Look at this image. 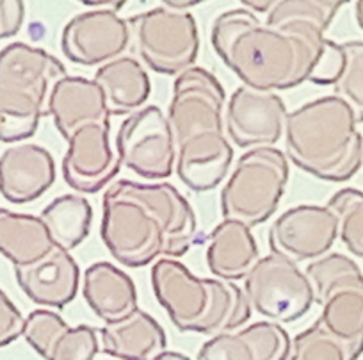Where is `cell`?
I'll use <instances>...</instances> for the list:
<instances>
[{
	"label": "cell",
	"mask_w": 363,
	"mask_h": 360,
	"mask_svg": "<svg viewBox=\"0 0 363 360\" xmlns=\"http://www.w3.org/2000/svg\"><path fill=\"white\" fill-rule=\"evenodd\" d=\"M55 182V163L47 148L18 143L0 156V195L16 205L43 197Z\"/></svg>",
	"instance_id": "2e32d148"
},
{
	"label": "cell",
	"mask_w": 363,
	"mask_h": 360,
	"mask_svg": "<svg viewBox=\"0 0 363 360\" xmlns=\"http://www.w3.org/2000/svg\"><path fill=\"white\" fill-rule=\"evenodd\" d=\"M342 6L344 2L338 0H278L267 13L265 23L274 27L289 23H312L328 31Z\"/></svg>",
	"instance_id": "83f0119b"
},
{
	"label": "cell",
	"mask_w": 363,
	"mask_h": 360,
	"mask_svg": "<svg viewBox=\"0 0 363 360\" xmlns=\"http://www.w3.org/2000/svg\"><path fill=\"white\" fill-rule=\"evenodd\" d=\"M200 2L196 0H191V2H164V6L169 9H174V11H184L187 8H193V6H198Z\"/></svg>",
	"instance_id": "e575fe53"
},
{
	"label": "cell",
	"mask_w": 363,
	"mask_h": 360,
	"mask_svg": "<svg viewBox=\"0 0 363 360\" xmlns=\"http://www.w3.org/2000/svg\"><path fill=\"white\" fill-rule=\"evenodd\" d=\"M289 360H354L347 344L331 335L319 320L292 339Z\"/></svg>",
	"instance_id": "f546056e"
},
{
	"label": "cell",
	"mask_w": 363,
	"mask_h": 360,
	"mask_svg": "<svg viewBox=\"0 0 363 360\" xmlns=\"http://www.w3.org/2000/svg\"><path fill=\"white\" fill-rule=\"evenodd\" d=\"M338 219V237L356 257L363 258V191L344 187L326 205Z\"/></svg>",
	"instance_id": "f1b7e54d"
},
{
	"label": "cell",
	"mask_w": 363,
	"mask_h": 360,
	"mask_svg": "<svg viewBox=\"0 0 363 360\" xmlns=\"http://www.w3.org/2000/svg\"><path fill=\"white\" fill-rule=\"evenodd\" d=\"M196 230V212L169 182L118 180L104 195L102 239L111 255L127 268L186 255Z\"/></svg>",
	"instance_id": "7a4b0ae2"
},
{
	"label": "cell",
	"mask_w": 363,
	"mask_h": 360,
	"mask_svg": "<svg viewBox=\"0 0 363 360\" xmlns=\"http://www.w3.org/2000/svg\"><path fill=\"white\" fill-rule=\"evenodd\" d=\"M82 295L93 314L106 324L120 323L139 310L134 280L106 261L95 262L86 269Z\"/></svg>",
	"instance_id": "ffe728a7"
},
{
	"label": "cell",
	"mask_w": 363,
	"mask_h": 360,
	"mask_svg": "<svg viewBox=\"0 0 363 360\" xmlns=\"http://www.w3.org/2000/svg\"><path fill=\"white\" fill-rule=\"evenodd\" d=\"M292 339L281 324L258 321L203 342L198 360H289Z\"/></svg>",
	"instance_id": "e0dca14e"
},
{
	"label": "cell",
	"mask_w": 363,
	"mask_h": 360,
	"mask_svg": "<svg viewBox=\"0 0 363 360\" xmlns=\"http://www.w3.org/2000/svg\"><path fill=\"white\" fill-rule=\"evenodd\" d=\"M16 282L40 307L62 309L75 300L80 284V269L69 251L54 248L40 262L27 268H15Z\"/></svg>",
	"instance_id": "ac0fdd59"
},
{
	"label": "cell",
	"mask_w": 363,
	"mask_h": 360,
	"mask_svg": "<svg viewBox=\"0 0 363 360\" xmlns=\"http://www.w3.org/2000/svg\"><path fill=\"white\" fill-rule=\"evenodd\" d=\"M26 18V4L22 0H0V40L16 36Z\"/></svg>",
	"instance_id": "d6a6232c"
},
{
	"label": "cell",
	"mask_w": 363,
	"mask_h": 360,
	"mask_svg": "<svg viewBox=\"0 0 363 360\" xmlns=\"http://www.w3.org/2000/svg\"><path fill=\"white\" fill-rule=\"evenodd\" d=\"M225 107V87L208 70L194 66L174 79L167 113L177 150L174 168L182 182L196 193L216 190L232 166Z\"/></svg>",
	"instance_id": "3957f363"
},
{
	"label": "cell",
	"mask_w": 363,
	"mask_h": 360,
	"mask_svg": "<svg viewBox=\"0 0 363 360\" xmlns=\"http://www.w3.org/2000/svg\"><path fill=\"white\" fill-rule=\"evenodd\" d=\"M157 300L180 332L219 335L239 330L251 307L235 282L196 277L177 258H160L152 268Z\"/></svg>",
	"instance_id": "5b68a950"
},
{
	"label": "cell",
	"mask_w": 363,
	"mask_h": 360,
	"mask_svg": "<svg viewBox=\"0 0 363 360\" xmlns=\"http://www.w3.org/2000/svg\"><path fill=\"white\" fill-rule=\"evenodd\" d=\"M344 68L333 84L335 97H340L352 109L358 124H363V41L342 43Z\"/></svg>",
	"instance_id": "4dcf8cb0"
},
{
	"label": "cell",
	"mask_w": 363,
	"mask_h": 360,
	"mask_svg": "<svg viewBox=\"0 0 363 360\" xmlns=\"http://www.w3.org/2000/svg\"><path fill=\"white\" fill-rule=\"evenodd\" d=\"M121 166L143 178L171 177L177 164L169 120L159 106H148L125 118L116 134Z\"/></svg>",
	"instance_id": "30bf717a"
},
{
	"label": "cell",
	"mask_w": 363,
	"mask_h": 360,
	"mask_svg": "<svg viewBox=\"0 0 363 360\" xmlns=\"http://www.w3.org/2000/svg\"><path fill=\"white\" fill-rule=\"evenodd\" d=\"M48 92L0 86V141L20 143L36 134L48 116Z\"/></svg>",
	"instance_id": "484cf974"
},
{
	"label": "cell",
	"mask_w": 363,
	"mask_h": 360,
	"mask_svg": "<svg viewBox=\"0 0 363 360\" xmlns=\"http://www.w3.org/2000/svg\"><path fill=\"white\" fill-rule=\"evenodd\" d=\"M86 4H89V6H102V2H86ZM104 6H114V4H111V2H106V4Z\"/></svg>",
	"instance_id": "74e56055"
},
{
	"label": "cell",
	"mask_w": 363,
	"mask_h": 360,
	"mask_svg": "<svg viewBox=\"0 0 363 360\" xmlns=\"http://www.w3.org/2000/svg\"><path fill=\"white\" fill-rule=\"evenodd\" d=\"M23 337L45 360H95L102 349L95 328L69 327L48 309H38L26 317Z\"/></svg>",
	"instance_id": "9a60e30c"
},
{
	"label": "cell",
	"mask_w": 363,
	"mask_h": 360,
	"mask_svg": "<svg viewBox=\"0 0 363 360\" xmlns=\"http://www.w3.org/2000/svg\"><path fill=\"white\" fill-rule=\"evenodd\" d=\"M121 163L111 148V124H89L73 132L62 159V177L79 193H99L120 173Z\"/></svg>",
	"instance_id": "5bb4252c"
},
{
	"label": "cell",
	"mask_w": 363,
	"mask_h": 360,
	"mask_svg": "<svg viewBox=\"0 0 363 360\" xmlns=\"http://www.w3.org/2000/svg\"><path fill=\"white\" fill-rule=\"evenodd\" d=\"M244 6H250V8L257 9V11H262V13H269L271 11L272 4L274 2H267V0H264V2H242Z\"/></svg>",
	"instance_id": "d590c367"
},
{
	"label": "cell",
	"mask_w": 363,
	"mask_h": 360,
	"mask_svg": "<svg viewBox=\"0 0 363 360\" xmlns=\"http://www.w3.org/2000/svg\"><path fill=\"white\" fill-rule=\"evenodd\" d=\"M54 248V241L40 216L0 207V255L11 261L15 268L36 264Z\"/></svg>",
	"instance_id": "d4e9b609"
},
{
	"label": "cell",
	"mask_w": 363,
	"mask_h": 360,
	"mask_svg": "<svg viewBox=\"0 0 363 360\" xmlns=\"http://www.w3.org/2000/svg\"><path fill=\"white\" fill-rule=\"evenodd\" d=\"M155 360H193V359H189V356L184 355V353H178V351H171V349H166V351L160 353V355L157 356Z\"/></svg>",
	"instance_id": "836d02e7"
},
{
	"label": "cell",
	"mask_w": 363,
	"mask_h": 360,
	"mask_svg": "<svg viewBox=\"0 0 363 360\" xmlns=\"http://www.w3.org/2000/svg\"><path fill=\"white\" fill-rule=\"evenodd\" d=\"M128 22L113 9H95L73 16L62 29L61 47L68 61L104 66L123 58L130 45Z\"/></svg>",
	"instance_id": "4fadbf2b"
},
{
	"label": "cell",
	"mask_w": 363,
	"mask_h": 360,
	"mask_svg": "<svg viewBox=\"0 0 363 360\" xmlns=\"http://www.w3.org/2000/svg\"><path fill=\"white\" fill-rule=\"evenodd\" d=\"M305 273L323 309L319 321L358 360L363 355V271L347 255L328 253L306 264Z\"/></svg>",
	"instance_id": "52a82bcc"
},
{
	"label": "cell",
	"mask_w": 363,
	"mask_h": 360,
	"mask_svg": "<svg viewBox=\"0 0 363 360\" xmlns=\"http://www.w3.org/2000/svg\"><path fill=\"white\" fill-rule=\"evenodd\" d=\"M287 114V106L277 93L239 86L225 109L226 134L239 148H271L284 136Z\"/></svg>",
	"instance_id": "7c38bea8"
},
{
	"label": "cell",
	"mask_w": 363,
	"mask_h": 360,
	"mask_svg": "<svg viewBox=\"0 0 363 360\" xmlns=\"http://www.w3.org/2000/svg\"><path fill=\"white\" fill-rule=\"evenodd\" d=\"M212 47L223 62L258 92H287L305 82L333 86L344 52L312 23L274 27L247 9H230L212 23Z\"/></svg>",
	"instance_id": "6da1fadb"
},
{
	"label": "cell",
	"mask_w": 363,
	"mask_h": 360,
	"mask_svg": "<svg viewBox=\"0 0 363 360\" xmlns=\"http://www.w3.org/2000/svg\"><path fill=\"white\" fill-rule=\"evenodd\" d=\"M99 337L102 351L120 360H155L167 349L164 328L141 309L120 323L104 324Z\"/></svg>",
	"instance_id": "7402d4cb"
},
{
	"label": "cell",
	"mask_w": 363,
	"mask_h": 360,
	"mask_svg": "<svg viewBox=\"0 0 363 360\" xmlns=\"http://www.w3.org/2000/svg\"><path fill=\"white\" fill-rule=\"evenodd\" d=\"M48 114L66 141L84 125L111 124L102 89L95 80L84 77L66 75L55 84L48 99Z\"/></svg>",
	"instance_id": "d6986e66"
},
{
	"label": "cell",
	"mask_w": 363,
	"mask_h": 360,
	"mask_svg": "<svg viewBox=\"0 0 363 360\" xmlns=\"http://www.w3.org/2000/svg\"><path fill=\"white\" fill-rule=\"evenodd\" d=\"M143 62L162 75L194 68L200 55V31L191 13L153 8L127 20Z\"/></svg>",
	"instance_id": "ba28073f"
},
{
	"label": "cell",
	"mask_w": 363,
	"mask_h": 360,
	"mask_svg": "<svg viewBox=\"0 0 363 360\" xmlns=\"http://www.w3.org/2000/svg\"><path fill=\"white\" fill-rule=\"evenodd\" d=\"M93 80L102 89L109 116L138 113L152 93L148 73L134 58H120L100 66Z\"/></svg>",
	"instance_id": "cb8c5ba5"
},
{
	"label": "cell",
	"mask_w": 363,
	"mask_h": 360,
	"mask_svg": "<svg viewBox=\"0 0 363 360\" xmlns=\"http://www.w3.org/2000/svg\"><path fill=\"white\" fill-rule=\"evenodd\" d=\"M289 184V159L277 146L247 150L233 168L221 193L223 219L250 229L267 222Z\"/></svg>",
	"instance_id": "8992f818"
},
{
	"label": "cell",
	"mask_w": 363,
	"mask_h": 360,
	"mask_svg": "<svg viewBox=\"0 0 363 360\" xmlns=\"http://www.w3.org/2000/svg\"><path fill=\"white\" fill-rule=\"evenodd\" d=\"M285 156L306 173L345 182L363 166V136L340 97H323L287 114Z\"/></svg>",
	"instance_id": "277c9868"
},
{
	"label": "cell",
	"mask_w": 363,
	"mask_h": 360,
	"mask_svg": "<svg viewBox=\"0 0 363 360\" xmlns=\"http://www.w3.org/2000/svg\"><path fill=\"white\" fill-rule=\"evenodd\" d=\"M271 253L292 262H313L328 255L338 239V219L326 205H298L269 229Z\"/></svg>",
	"instance_id": "8fae6325"
},
{
	"label": "cell",
	"mask_w": 363,
	"mask_h": 360,
	"mask_svg": "<svg viewBox=\"0 0 363 360\" xmlns=\"http://www.w3.org/2000/svg\"><path fill=\"white\" fill-rule=\"evenodd\" d=\"M354 15L356 22H358V27L363 31V0H358L354 4Z\"/></svg>",
	"instance_id": "8d00e7d4"
},
{
	"label": "cell",
	"mask_w": 363,
	"mask_h": 360,
	"mask_svg": "<svg viewBox=\"0 0 363 360\" xmlns=\"http://www.w3.org/2000/svg\"><path fill=\"white\" fill-rule=\"evenodd\" d=\"M23 332H26V317L9 300V296L0 289V348L23 337Z\"/></svg>",
	"instance_id": "1f68e13d"
},
{
	"label": "cell",
	"mask_w": 363,
	"mask_h": 360,
	"mask_svg": "<svg viewBox=\"0 0 363 360\" xmlns=\"http://www.w3.org/2000/svg\"><path fill=\"white\" fill-rule=\"evenodd\" d=\"M66 75L62 62L43 48L16 41L0 50V86L52 93Z\"/></svg>",
	"instance_id": "603a6c76"
},
{
	"label": "cell",
	"mask_w": 363,
	"mask_h": 360,
	"mask_svg": "<svg viewBox=\"0 0 363 360\" xmlns=\"http://www.w3.org/2000/svg\"><path fill=\"white\" fill-rule=\"evenodd\" d=\"M55 248L72 251L89 236L93 209L82 195H65L43 209L40 216Z\"/></svg>",
	"instance_id": "4316f807"
},
{
	"label": "cell",
	"mask_w": 363,
	"mask_h": 360,
	"mask_svg": "<svg viewBox=\"0 0 363 360\" xmlns=\"http://www.w3.org/2000/svg\"><path fill=\"white\" fill-rule=\"evenodd\" d=\"M260 261L257 239L247 225L223 219L211 234L207 246V266L221 280H244Z\"/></svg>",
	"instance_id": "44dd1931"
},
{
	"label": "cell",
	"mask_w": 363,
	"mask_h": 360,
	"mask_svg": "<svg viewBox=\"0 0 363 360\" xmlns=\"http://www.w3.org/2000/svg\"><path fill=\"white\" fill-rule=\"evenodd\" d=\"M244 296L271 323H294L315 303L313 285L296 262L277 253L260 257L244 278Z\"/></svg>",
	"instance_id": "9c48e42d"
}]
</instances>
